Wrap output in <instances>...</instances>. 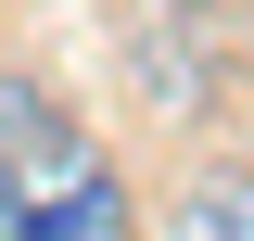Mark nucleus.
Segmentation results:
<instances>
[{"label": "nucleus", "instance_id": "nucleus-1", "mask_svg": "<svg viewBox=\"0 0 254 241\" xmlns=\"http://www.w3.org/2000/svg\"><path fill=\"white\" fill-rule=\"evenodd\" d=\"M0 241H127V178L51 76H0Z\"/></svg>", "mask_w": 254, "mask_h": 241}, {"label": "nucleus", "instance_id": "nucleus-3", "mask_svg": "<svg viewBox=\"0 0 254 241\" xmlns=\"http://www.w3.org/2000/svg\"><path fill=\"white\" fill-rule=\"evenodd\" d=\"M165 13H216V0H165Z\"/></svg>", "mask_w": 254, "mask_h": 241}, {"label": "nucleus", "instance_id": "nucleus-2", "mask_svg": "<svg viewBox=\"0 0 254 241\" xmlns=\"http://www.w3.org/2000/svg\"><path fill=\"white\" fill-rule=\"evenodd\" d=\"M165 241H254V165H203L165 203Z\"/></svg>", "mask_w": 254, "mask_h": 241}]
</instances>
